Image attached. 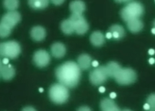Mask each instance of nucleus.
Here are the masks:
<instances>
[{
    "mask_svg": "<svg viewBox=\"0 0 155 111\" xmlns=\"http://www.w3.org/2000/svg\"><path fill=\"white\" fill-rule=\"evenodd\" d=\"M51 2L55 5H60L63 4L65 0H51Z\"/></svg>",
    "mask_w": 155,
    "mask_h": 111,
    "instance_id": "nucleus-25",
    "label": "nucleus"
},
{
    "mask_svg": "<svg viewBox=\"0 0 155 111\" xmlns=\"http://www.w3.org/2000/svg\"><path fill=\"white\" fill-rule=\"evenodd\" d=\"M90 42L95 47H101L105 43L104 34L99 31L93 32L90 36Z\"/></svg>",
    "mask_w": 155,
    "mask_h": 111,
    "instance_id": "nucleus-16",
    "label": "nucleus"
},
{
    "mask_svg": "<svg viewBox=\"0 0 155 111\" xmlns=\"http://www.w3.org/2000/svg\"><path fill=\"white\" fill-rule=\"evenodd\" d=\"M105 37H106V38H108V39H110L111 38H112V33L111 32H108V33H106V34H105Z\"/></svg>",
    "mask_w": 155,
    "mask_h": 111,
    "instance_id": "nucleus-29",
    "label": "nucleus"
},
{
    "mask_svg": "<svg viewBox=\"0 0 155 111\" xmlns=\"http://www.w3.org/2000/svg\"><path fill=\"white\" fill-rule=\"evenodd\" d=\"M109 31L111 33H113V32L117 33L120 36L121 39L125 35V30H124V28L122 26L118 25V24H114V25H112V26H110V28L109 29Z\"/></svg>",
    "mask_w": 155,
    "mask_h": 111,
    "instance_id": "nucleus-22",
    "label": "nucleus"
},
{
    "mask_svg": "<svg viewBox=\"0 0 155 111\" xmlns=\"http://www.w3.org/2000/svg\"><path fill=\"white\" fill-rule=\"evenodd\" d=\"M144 109L146 110H150V105H149V103H146L144 105Z\"/></svg>",
    "mask_w": 155,
    "mask_h": 111,
    "instance_id": "nucleus-30",
    "label": "nucleus"
},
{
    "mask_svg": "<svg viewBox=\"0 0 155 111\" xmlns=\"http://www.w3.org/2000/svg\"><path fill=\"white\" fill-rule=\"evenodd\" d=\"M31 37L36 42H41L45 39L46 37L45 30L41 26H35L31 29Z\"/></svg>",
    "mask_w": 155,
    "mask_h": 111,
    "instance_id": "nucleus-11",
    "label": "nucleus"
},
{
    "mask_svg": "<svg viewBox=\"0 0 155 111\" xmlns=\"http://www.w3.org/2000/svg\"><path fill=\"white\" fill-rule=\"evenodd\" d=\"M91 57L88 54H82L77 59V64L81 70H86L91 65Z\"/></svg>",
    "mask_w": 155,
    "mask_h": 111,
    "instance_id": "nucleus-15",
    "label": "nucleus"
},
{
    "mask_svg": "<svg viewBox=\"0 0 155 111\" xmlns=\"http://www.w3.org/2000/svg\"><path fill=\"white\" fill-rule=\"evenodd\" d=\"M61 29L62 31L66 34H71L75 32L73 22L70 19L63 21L61 24Z\"/></svg>",
    "mask_w": 155,
    "mask_h": 111,
    "instance_id": "nucleus-20",
    "label": "nucleus"
},
{
    "mask_svg": "<svg viewBox=\"0 0 155 111\" xmlns=\"http://www.w3.org/2000/svg\"><path fill=\"white\" fill-rule=\"evenodd\" d=\"M33 60L36 66L39 68H44L49 64L51 56L46 51L39 50L35 52Z\"/></svg>",
    "mask_w": 155,
    "mask_h": 111,
    "instance_id": "nucleus-9",
    "label": "nucleus"
},
{
    "mask_svg": "<svg viewBox=\"0 0 155 111\" xmlns=\"http://www.w3.org/2000/svg\"><path fill=\"white\" fill-rule=\"evenodd\" d=\"M132 1V0H115V2L117 3H128Z\"/></svg>",
    "mask_w": 155,
    "mask_h": 111,
    "instance_id": "nucleus-28",
    "label": "nucleus"
},
{
    "mask_svg": "<svg viewBox=\"0 0 155 111\" xmlns=\"http://www.w3.org/2000/svg\"><path fill=\"white\" fill-rule=\"evenodd\" d=\"M51 50L52 55L56 58H61L64 57L67 52L66 47L63 44L60 42L53 44L51 46Z\"/></svg>",
    "mask_w": 155,
    "mask_h": 111,
    "instance_id": "nucleus-10",
    "label": "nucleus"
},
{
    "mask_svg": "<svg viewBox=\"0 0 155 111\" xmlns=\"http://www.w3.org/2000/svg\"><path fill=\"white\" fill-rule=\"evenodd\" d=\"M8 57H5L3 60V65H7L8 63Z\"/></svg>",
    "mask_w": 155,
    "mask_h": 111,
    "instance_id": "nucleus-33",
    "label": "nucleus"
},
{
    "mask_svg": "<svg viewBox=\"0 0 155 111\" xmlns=\"http://www.w3.org/2000/svg\"><path fill=\"white\" fill-rule=\"evenodd\" d=\"M12 29L0 22V38H6L11 33Z\"/></svg>",
    "mask_w": 155,
    "mask_h": 111,
    "instance_id": "nucleus-23",
    "label": "nucleus"
},
{
    "mask_svg": "<svg viewBox=\"0 0 155 111\" xmlns=\"http://www.w3.org/2000/svg\"><path fill=\"white\" fill-rule=\"evenodd\" d=\"M39 91H40V93H42V92L44 91V89L42 88V87H40V88L39 89Z\"/></svg>",
    "mask_w": 155,
    "mask_h": 111,
    "instance_id": "nucleus-38",
    "label": "nucleus"
},
{
    "mask_svg": "<svg viewBox=\"0 0 155 111\" xmlns=\"http://www.w3.org/2000/svg\"><path fill=\"white\" fill-rule=\"evenodd\" d=\"M105 68L109 77L110 78H114L116 75L121 68V66L117 62L114 61H111L107 63V65L105 66Z\"/></svg>",
    "mask_w": 155,
    "mask_h": 111,
    "instance_id": "nucleus-18",
    "label": "nucleus"
},
{
    "mask_svg": "<svg viewBox=\"0 0 155 111\" xmlns=\"http://www.w3.org/2000/svg\"><path fill=\"white\" fill-rule=\"evenodd\" d=\"M116 96H117V95H116V93H114V92L110 93V98L114 99V98H116Z\"/></svg>",
    "mask_w": 155,
    "mask_h": 111,
    "instance_id": "nucleus-32",
    "label": "nucleus"
},
{
    "mask_svg": "<svg viewBox=\"0 0 155 111\" xmlns=\"http://www.w3.org/2000/svg\"><path fill=\"white\" fill-rule=\"evenodd\" d=\"M109 77L106 68L103 66L96 67L89 74V80L94 86H99L104 84Z\"/></svg>",
    "mask_w": 155,
    "mask_h": 111,
    "instance_id": "nucleus-7",
    "label": "nucleus"
},
{
    "mask_svg": "<svg viewBox=\"0 0 155 111\" xmlns=\"http://www.w3.org/2000/svg\"><path fill=\"white\" fill-rule=\"evenodd\" d=\"M78 110H80V111H90L91 110V109L88 107H86V106H83V107H81Z\"/></svg>",
    "mask_w": 155,
    "mask_h": 111,
    "instance_id": "nucleus-26",
    "label": "nucleus"
},
{
    "mask_svg": "<svg viewBox=\"0 0 155 111\" xmlns=\"http://www.w3.org/2000/svg\"><path fill=\"white\" fill-rule=\"evenodd\" d=\"M151 33H152L153 34H155V28H154V27L151 30Z\"/></svg>",
    "mask_w": 155,
    "mask_h": 111,
    "instance_id": "nucleus-37",
    "label": "nucleus"
},
{
    "mask_svg": "<svg viewBox=\"0 0 155 111\" xmlns=\"http://www.w3.org/2000/svg\"><path fill=\"white\" fill-rule=\"evenodd\" d=\"M100 109L103 111H119L120 109L114 100L105 98L100 102Z\"/></svg>",
    "mask_w": 155,
    "mask_h": 111,
    "instance_id": "nucleus-13",
    "label": "nucleus"
},
{
    "mask_svg": "<svg viewBox=\"0 0 155 111\" xmlns=\"http://www.w3.org/2000/svg\"><path fill=\"white\" fill-rule=\"evenodd\" d=\"M49 0H28V4L34 10H42L48 7Z\"/></svg>",
    "mask_w": 155,
    "mask_h": 111,
    "instance_id": "nucleus-19",
    "label": "nucleus"
},
{
    "mask_svg": "<svg viewBox=\"0 0 155 111\" xmlns=\"http://www.w3.org/2000/svg\"><path fill=\"white\" fill-rule=\"evenodd\" d=\"M2 66H3V62H2L1 60H0V69H1Z\"/></svg>",
    "mask_w": 155,
    "mask_h": 111,
    "instance_id": "nucleus-39",
    "label": "nucleus"
},
{
    "mask_svg": "<svg viewBox=\"0 0 155 111\" xmlns=\"http://www.w3.org/2000/svg\"><path fill=\"white\" fill-rule=\"evenodd\" d=\"M137 73L130 68H121L114 77L117 83L122 86H127L134 83L137 80Z\"/></svg>",
    "mask_w": 155,
    "mask_h": 111,
    "instance_id": "nucleus-5",
    "label": "nucleus"
},
{
    "mask_svg": "<svg viewBox=\"0 0 155 111\" xmlns=\"http://www.w3.org/2000/svg\"><path fill=\"white\" fill-rule=\"evenodd\" d=\"M78 64L74 61H67L59 66L56 70V76L59 83L73 88L78 85L81 71Z\"/></svg>",
    "mask_w": 155,
    "mask_h": 111,
    "instance_id": "nucleus-1",
    "label": "nucleus"
},
{
    "mask_svg": "<svg viewBox=\"0 0 155 111\" xmlns=\"http://www.w3.org/2000/svg\"><path fill=\"white\" fill-rule=\"evenodd\" d=\"M70 10L72 14H82L86 10V5L81 0H74L70 4Z\"/></svg>",
    "mask_w": 155,
    "mask_h": 111,
    "instance_id": "nucleus-14",
    "label": "nucleus"
},
{
    "mask_svg": "<svg viewBox=\"0 0 155 111\" xmlns=\"http://www.w3.org/2000/svg\"><path fill=\"white\" fill-rule=\"evenodd\" d=\"M91 65L93 67H98V62L97 61H93L92 63H91Z\"/></svg>",
    "mask_w": 155,
    "mask_h": 111,
    "instance_id": "nucleus-31",
    "label": "nucleus"
},
{
    "mask_svg": "<svg viewBox=\"0 0 155 111\" xmlns=\"http://www.w3.org/2000/svg\"><path fill=\"white\" fill-rule=\"evenodd\" d=\"M3 5L7 10L13 11L19 7V0H4Z\"/></svg>",
    "mask_w": 155,
    "mask_h": 111,
    "instance_id": "nucleus-21",
    "label": "nucleus"
},
{
    "mask_svg": "<svg viewBox=\"0 0 155 111\" xmlns=\"http://www.w3.org/2000/svg\"><path fill=\"white\" fill-rule=\"evenodd\" d=\"M15 74V69L11 65H4L0 69V75L5 80H11Z\"/></svg>",
    "mask_w": 155,
    "mask_h": 111,
    "instance_id": "nucleus-12",
    "label": "nucleus"
},
{
    "mask_svg": "<svg viewBox=\"0 0 155 111\" xmlns=\"http://www.w3.org/2000/svg\"><path fill=\"white\" fill-rule=\"evenodd\" d=\"M127 23V28L128 30L134 33H137L140 32L143 28H144V24L140 19H135L131 20Z\"/></svg>",
    "mask_w": 155,
    "mask_h": 111,
    "instance_id": "nucleus-17",
    "label": "nucleus"
},
{
    "mask_svg": "<svg viewBox=\"0 0 155 111\" xmlns=\"http://www.w3.org/2000/svg\"><path fill=\"white\" fill-rule=\"evenodd\" d=\"M147 103L150 105V110L151 111H155V94H151L148 96Z\"/></svg>",
    "mask_w": 155,
    "mask_h": 111,
    "instance_id": "nucleus-24",
    "label": "nucleus"
},
{
    "mask_svg": "<svg viewBox=\"0 0 155 111\" xmlns=\"http://www.w3.org/2000/svg\"><path fill=\"white\" fill-rule=\"evenodd\" d=\"M21 52L19 44L15 41L0 43V56L10 59H15Z\"/></svg>",
    "mask_w": 155,
    "mask_h": 111,
    "instance_id": "nucleus-4",
    "label": "nucleus"
},
{
    "mask_svg": "<svg viewBox=\"0 0 155 111\" xmlns=\"http://www.w3.org/2000/svg\"><path fill=\"white\" fill-rule=\"evenodd\" d=\"M153 26L155 28V20H154V21L153 22Z\"/></svg>",
    "mask_w": 155,
    "mask_h": 111,
    "instance_id": "nucleus-40",
    "label": "nucleus"
},
{
    "mask_svg": "<svg viewBox=\"0 0 155 111\" xmlns=\"http://www.w3.org/2000/svg\"><path fill=\"white\" fill-rule=\"evenodd\" d=\"M21 14L15 10L9 11L5 14L1 20V23L12 29L21 21Z\"/></svg>",
    "mask_w": 155,
    "mask_h": 111,
    "instance_id": "nucleus-8",
    "label": "nucleus"
},
{
    "mask_svg": "<svg viewBox=\"0 0 155 111\" xmlns=\"http://www.w3.org/2000/svg\"><path fill=\"white\" fill-rule=\"evenodd\" d=\"M149 54H150V55H154V53H155V51L154 50V49H150L149 50Z\"/></svg>",
    "mask_w": 155,
    "mask_h": 111,
    "instance_id": "nucleus-35",
    "label": "nucleus"
},
{
    "mask_svg": "<svg viewBox=\"0 0 155 111\" xmlns=\"http://www.w3.org/2000/svg\"><path fill=\"white\" fill-rule=\"evenodd\" d=\"M154 62H155V60L153 57L150 58V59L149 60V63H150V64H151V65H153V64L154 63Z\"/></svg>",
    "mask_w": 155,
    "mask_h": 111,
    "instance_id": "nucleus-36",
    "label": "nucleus"
},
{
    "mask_svg": "<svg viewBox=\"0 0 155 111\" xmlns=\"http://www.w3.org/2000/svg\"><path fill=\"white\" fill-rule=\"evenodd\" d=\"M22 110H26V111H35V109H34L33 107H25Z\"/></svg>",
    "mask_w": 155,
    "mask_h": 111,
    "instance_id": "nucleus-27",
    "label": "nucleus"
},
{
    "mask_svg": "<svg viewBox=\"0 0 155 111\" xmlns=\"http://www.w3.org/2000/svg\"><path fill=\"white\" fill-rule=\"evenodd\" d=\"M73 22L75 32L79 35L86 33L89 30V24L82 14H72L69 18Z\"/></svg>",
    "mask_w": 155,
    "mask_h": 111,
    "instance_id": "nucleus-6",
    "label": "nucleus"
},
{
    "mask_svg": "<svg viewBox=\"0 0 155 111\" xmlns=\"http://www.w3.org/2000/svg\"><path fill=\"white\" fill-rule=\"evenodd\" d=\"M99 91L100 92V93H104L105 91V87H104V86H100V87H99Z\"/></svg>",
    "mask_w": 155,
    "mask_h": 111,
    "instance_id": "nucleus-34",
    "label": "nucleus"
},
{
    "mask_svg": "<svg viewBox=\"0 0 155 111\" xmlns=\"http://www.w3.org/2000/svg\"><path fill=\"white\" fill-rule=\"evenodd\" d=\"M49 96L53 103L61 105L67 102L70 94L67 86L61 83H56L51 86L49 91Z\"/></svg>",
    "mask_w": 155,
    "mask_h": 111,
    "instance_id": "nucleus-3",
    "label": "nucleus"
},
{
    "mask_svg": "<svg viewBox=\"0 0 155 111\" xmlns=\"http://www.w3.org/2000/svg\"><path fill=\"white\" fill-rule=\"evenodd\" d=\"M144 9L142 4L137 2H131L121 10V17L124 22L140 19L144 15Z\"/></svg>",
    "mask_w": 155,
    "mask_h": 111,
    "instance_id": "nucleus-2",
    "label": "nucleus"
}]
</instances>
